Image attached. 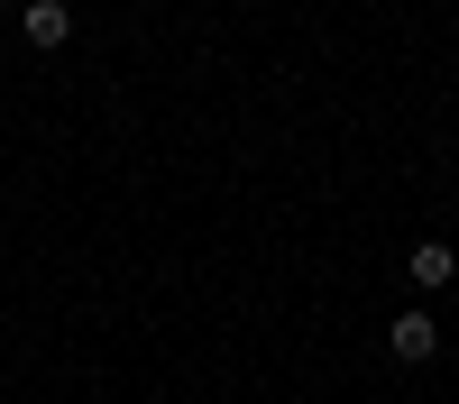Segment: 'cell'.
Returning <instances> with one entry per match:
<instances>
[{
    "label": "cell",
    "mask_w": 459,
    "mask_h": 404,
    "mask_svg": "<svg viewBox=\"0 0 459 404\" xmlns=\"http://www.w3.org/2000/svg\"><path fill=\"white\" fill-rule=\"evenodd\" d=\"M19 37H28V47H65V37H74V10H65V0H28Z\"/></svg>",
    "instance_id": "2"
},
{
    "label": "cell",
    "mask_w": 459,
    "mask_h": 404,
    "mask_svg": "<svg viewBox=\"0 0 459 404\" xmlns=\"http://www.w3.org/2000/svg\"><path fill=\"white\" fill-rule=\"evenodd\" d=\"M386 349H395V358H413V367H423V358L441 349V322H432V313H395V331H386Z\"/></svg>",
    "instance_id": "1"
},
{
    "label": "cell",
    "mask_w": 459,
    "mask_h": 404,
    "mask_svg": "<svg viewBox=\"0 0 459 404\" xmlns=\"http://www.w3.org/2000/svg\"><path fill=\"white\" fill-rule=\"evenodd\" d=\"M450 276H459V248H441V239L413 248V285H450Z\"/></svg>",
    "instance_id": "3"
}]
</instances>
